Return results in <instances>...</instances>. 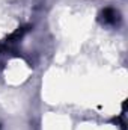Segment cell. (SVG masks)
Segmentation results:
<instances>
[{"label": "cell", "mask_w": 128, "mask_h": 130, "mask_svg": "<svg viewBox=\"0 0 128 130\" xmlns=\"http://www.w3.org/2000/svg\"><path fill=\"white\" fill-rule=\"evenodd\" d=\"M102 18H104V21H107V23H115V21L118 20V12H115L113 9L107 8V9H104V12H102Z\"/></svg>", "instance_id": "1"}]
</instances>
